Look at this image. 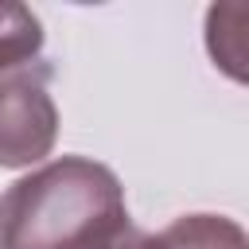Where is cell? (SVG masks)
<instances>
[{"mask_svg": "<svg viewBox=\"0 0 249 249\" xmlns=\"http://www.w3.org/2000/svg\"><path fill=\"white\" fill-rule=\"evenodd\" d=\"M47 78V66L0 78V167H31L51 156L58 136V109Z\"/></svg>", "mask_w": 249, "mask_h": 249, "instance_id": "obj_2", "label": "cell"}, {"mask_svg": "<svg viewBox=\"0 0 249 249\" xmlns=\"http://www.w3.org/2000/svg\"><path fill=\"white\" fill-rule=\"evenodd\" d=\"M124 230L121 179L86 156L43 163L0 198V249H109Z\"/></svg>", "mask_w": 249, "mask_h": 249, "instance_id": "obj_1", "label": "cell"}, {"mask_svg": "<svg viewBox=\"0 0 249 249\" xmlns=\"http://www.w3.org/2000/svg\"><path fill=\"white\" fill-rule=\"evenodd\" d=\"M160 249H245V230L222 214H187L160 233Z\"/></svg>", "mask_w": 249, "mask_h": 249, "instance_id": "obj_3", "label": "cell"}, {"mask_svg": "<svg viewBox=\"0 0 249 249\" xmlns=\"http://www.w3.org/2000/svg\"><path fill=\"white\" fill-rule=\"evenodd\" d=\"M245 19H249V8L237 4V16H233V27L222 23V8H210L206 16V43H210V54L222 70H230L233 78H245Z\"/></svg>", "mask_w": 249, "mask_h": 249, "instance_id": "obj_5", "label": "cell"}, {"mask_svg": "<svg viewBox=\"0 0 249 249\" xmlns=\"http://www.w3.org/2000/svg\"><path fill=\"white\" fill-rule=\"evenodd\" d=\"M109 249H160V237H152V233H144V230H124Z\"/></svg>", "mask_w": 249, "mask_h": 249, "instance_id": "obj_6", "label": "cell"}, {"mask_svg": "<svg viewBox=\"0 0 249 249\" xmlns=\"http://www.w3.org/2000/svg\"><path fill=\"white\" fill-rule=\"evenodd\" d=\"M43 47V23L27 4H0V70L23 66Z\"/></svg>", "mask_w": 249, "mask_h": 249, "instance_id": "obj_4", "label": "cell"}]
</instances>
